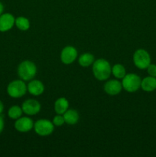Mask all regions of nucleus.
Returning a JSON list of instances; mask_svg holds the SVG:
<instances>
[{"label":"nucleus","mask_w":156,"mask_h":157,"mask_svg":"<svg viewBox=\"0 0 156 157\" xmlns=\"http://www.w3.org/2000/svg\"><path fill=\"white\" fill-rule=\"evenodd\" d=\"M93 73L98 81H106L112 74V67L108 61L99 58L93 62Z\"/></svg>","instance_id":"1"},{"label":"nucleus","mask_w":156,"mask_h":157,"mask_svg":"<svg viewBox=\"0 0 156 157\" xmlns=\"http://www.w3.org/2000/svg\"><path fill=\"white\" fill-rule=\"evenodd\" d=\"M3 10H4V6H3L2 3L1 2H0V15H1L2 14Z\"/></svg>","instance_id":"24"},{"label":"nucleus","mask_w":156,"mask_h":157,"mask_svg":"<svg viewBox=\"0 0 156 157\" xmlns=\"http://www.w3.org/2000/svg\"><path fill=\"white\" fill-rule=\"evenodd\" d=\"M94 61V56L90 53L82 54L79 57V59H78L79 64L81 67H90V65L93 64Z\"/></svg>","instance_id":"16"},{"label":"nucleus","mask_w":156,"mask_h":157,"mask_svg":"<svg viewBox=\"0 0 156 157\" xmlns=\"http://www.w3.org/2000/svg\"><path fill=\"white\" fill-rule=\"evenodd\" d=\"M77 51L73 46H66L61 53V61L64 64H70L77 58Z\"/></svg>","instance_id":"7"},{"label":"nucleus","mask_w":156,"mask_h":157,"mask_svg":"<svg viewBox=\"0 0 156 157\" xmlns=\"http://www.w3.org/2000/svg\"><path fill=\"white\" fill-rule=\"evenodd\" d=\"M15 25L19 30L27 31L30 28V21L27 18L23 16H19L15 18Z\"/></svg>","instance_id":"17"},{"label":"nucleus","mask_w":156,"mask_h":157,"mask_svg":"<svg viewBox=\"0 0 156 157\" xmlns=\"http://www.w3.org/2000/svg\"><path fill=\"white\" fill-rule=\"evenodd\" d=\"M34 129L35 133L41 136H49L54 130L53 122L46 119H40L34 124Z\"/></svg>","instance_id":"6"},{"label":"nucleus","mask_w":156,"mask_h":157,"mask_svg":"<svg viewBox=\"0 0 156 157\" xmlns=\"http://www.w3.org/2000/svg\"><path fill=\"white\" fill-rule=\"evenodd\" d=\"M63 116H64L65 123L69 125H74V124H77L80 119L79 113L74 109H70V110L68 109L63 114Z\"/></svg>","instance_id":"14"},{"label":"nucleus","mask_w":156,"mask_h":157,"mask_svg":"<svg viewBox=\"0 0 156 157\" xmlns=\"http://www.w3.org/2000/svg\"><path fill=\"white\" fill-rule=\"evenodd\" d=\"M14 127L15 130L20 133H27L34 128V122L30 117H23L15 121Z\"/></svg>","instance_id":"9"},{"label":"nucleus","mask_w":156,"mask_h":157,"mask_svg":"<svg viewBox=\"0 0 156 157\" xmlns=\"http://www.w3.org/2000/svg\"><path fill=\"white\" fill-rule=\"evenodd\" d=\"M15 18L10 13L2 14L0 15V32H6L11 30L15 25Z\"/></svg>","instance_id":"10"},{"label":"nucleus","mask_w":156,"mask_h":157,"mask_svg":"<svg viewBox=\"0 0 156 157\" xmlns=\"http://www.w3.org/2000/svg\"><path fill=\"white\" fill-rule=\"evenodd\" d=\"M23 113V110L21 109V107H20L19 106H12L9 109V111H8V116L9 117V118L12 120H17L19 117H21V114Z\"/></svg>","instance_id":"19"},{"label":"nucleus","mask_w":156,"mask_h":157,"mask_svg":"<svg viewBox=\"0 0 156 157\" xmlns=\"http://www.w3.org/2000/svg\"><path fill=\"white\" fill-rule=\"evenodd\" d=\"M133 62L139 69H146L151 64V57L149 53L145 49H138L133 55Z\"/></svg>","instance_id":"5"},{"label":"nucleus","mask_w":156,"mask_h":157,"mask_svg":"<svg viewBox=\"0 0 156 157\" xmlns=\"http://www.w3.org/2000/svg\"><path fill=\"white\" fill-rule=\"evenodd\" d=\"M3 110H4V105H3L2 102L1 101H0V115L2 113Z\"/></svg>","instance_id":"23"},{"label":"nucleus","mask_w":156,"mask_h":157,"mask_svg":"<svg viewBox=\"0 0 156 157\" xmlns=\"http://www.w3.org/2000/svg\"><path fill=\"white\" fill-rule=\"evenodd\" d=\"M27 90L34 96H39L44 91V86L41 81L38 80H32L28 84Z\"/></svg>","instance_id":"12"},{"label":"nucleus","mask_w":156,"mask_h":157,"mask_svg":"<svg viewBox=\"0 0 156 157\" xmlns=\"http://www.w3.org/2000/svg\"><path fill=\"white\" fill-rule=\"evenodd\" d=\"M103 88L107 94L115 96L120 93L122 89V83L117 80H110L105 83Z\"/></svg>","instance_id":"11"},{"label":"nucleus","mask_w":156,"mask_h":157,"mask_svg":"<svg viewBox=\"0 0 156 157\" xmlns=\"http://www.w3.org/2000/svg\"><path fill=\"white\" fill-rule=\"evenodd\" d=\"M141 87L144 91L151 92L156 90V78L152 76L145 77L142 80Z\"/></svg>","instance_id":"13"},{"label":"nucleus","mask_w":156,"mask_h":157,"mask_svg":"<svg viewBox=\"0 0 156 157\" xmlns=\"http://www.w3.org/2000/svg\"><path fill=\"white\" fill-rule=\"evenodd\" d=\"M52 122H53L54 125L55 127H61L65 123V121H64V118L63 114H58L53 118Z\"/></svg>","instance_id":"20"},{"label":"nucleus","mask_w":156,"mask_h":157,"mask_svg":"<svg viewBox=\"0 0 156 157\" xmlns=\"http://www.w3.org/2000/svg\"><path fill=\"white\" fill-rule=\"evenodd\" d=\"M146 69L149 76H152L156 78V64H150Z\"/></svg>","instance_id":"21"},{"label":"nucleus","mask_w":156,"mask_h":157,"mask_svg":"<svg viewBox=\"0 0 156 157\" xmlns=\"http://www.w3.org/2000/svg\"><path fill=\"white\" fill-rule=\"evenodd\" d=\"M112 74L117 79H122L126 75L125 68L122 64H116L112 67Z\"/></svg>","instance_id":"18"},{"label":"nucleus","mask_w":156,"mask_h":157,"mask_svg":"<svg viewBox=\"0 0 156 157\" xmlns=\"http://www.w3.org/2000/svg\"><path fill=\"white\" fill-rule=\"evenodd\" d=\"M18 75L23 81H31L35 78L37 73V67L32 61L25 60L20 63L18 67Z\"/></svg>","instance_id":"2"},{"label":"nucleus","mask_w":156,"mask_h":157,"mask_svg":"<svg viewBox=\"0 0 156 157\" xmlns=\"http://www.w3.org/2000/svg\"><path fill=\"white\" fill-rule=\"evenodd\" d=\"M23 113L28 116H33L37 114L41 110V104L38 101L34 99H28L24 101L21 106Z\"/></svg>","instance_id":"8"},{"label":"nucleus","mask_w":156,"mask_h":157,"mask_svg":"<svg viewBox=\"0 0 156 157\" xmlns=\"http://www.w3.org/2000/svg\"><path fill=\"white\" fill-rule=\"evenodd\" d=\"M27 85L23 80H15L9 84L7 87V93L11 98H20L27 92Z\"/></svg>","instance_id":"4"},{"label":"nucleus","mask_w":156,"mask_h":157,"mask_svg":"<svg viewBox=\"0 0 156 157\" xmlns=\"http://www.w3.org/2000/svg\"><path fill=\"white\" fill-rule=\"evenodd\" d=\"M4 126H5L4 119H3L2 116L0 115V134L2 133L3 130H4Z\"/></svg>","instance_id":"22"},{"label":"nucleus","mask_w":156,"mask_h":157,"mask_svg":"<svg viewBox=\"0 0 156 157\" xmlns=\"http://www.w3.org/2000/svg\"><path fill=\"white\" fill-rule=\"evenodd\" d=\"M141 82L142 80L139 75L132 73L127 74L122 78V88H124V90L127 92L134 93L141 87Z\"/></svg>","instance_id":"3"},{"label":"nucleus","mask_w":156,"mask_h":157,"mask_svg":"<svg viewBox=\"0 0 156 157\" xmlns=\"http://www.w3.org/2000/svg\"><path fill=\"white\" fill-rule=\"evenodd\" d=\"M69 108V102L65 98H60L55 101L54 110L57 114H64Z\"/></svg>","instance_id":"15"}]
</instances>
